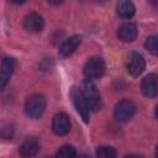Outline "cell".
Returning <instances> with one entry per match:
<instances>
[{
  "label": "cell",
  "instance_id": "7a4b0ae2",
  "mask_svg": "<svg viewBox=\"0 0 158 158\" xmlns=\"http://www.w3.org/2000/svg\"><path fill=\"white\" fill-rule=\"evenodd\" d=\"M83 95L88 102V106L90 110L93 111H98L101 109V99H100V94H99V90L98 88L95 86V84L90 80H84V84H83Z\"/></svg>",
  "mask_w": 158,
  "mask_h": 158
},
{
  "label": "cell",
  "instance_id": "7c38bea8",
  "mask_svg": "<svg viewBox=\"0 0 158 158\" xmlns=\"http://www.w3.org/2000/svg\"><path fill=\"white\" fill-rule=\"evenodd\" d=\"M141 91L147 98H154L158 91V84H157V75L156 74H148L142 79L141 83Z\"/></svg>",
  "mask_w": 158,
  "mask_h": 158
},
{
  "label": "cell",
  "instance_id": "6da1fadb",
  "mask_svg": "<svg viewBox=\"0 0 158 158\" xmlns=\"http://www.w3.org/2000/svg\"><path fill=\"white\" fill-rule=\"evenodd\" d=\"M46 98L42 94L31 95L25 102V112L31 118H38L46 110Z\"/></svg>",
  "mask_w": 158,
  "mask_h": 158
},
{
  "label": "cell",
  "instance_id": "3957f363",
  "mask_svg": "<svg viewBox=\"0 0 158 158\" xmlns=\"http://www.w3.org/2000/svg\"><path fill=\"white\" fill-rule=\"evenodd\" d=\"M83 72L86 80L91 81L94 79H99L105 73V62L99 57H93L86 60Z\"/></svg>",
  "mask_w": 158,
  "mask_h": 158
},
{
  "label": "cell",
  "instance_id": "5bb4252c",
  "mask_svg": "<svg viewBox=\"0 0 158 158\" xmlns=\"http://www.w3.org/2000/svg\"><path fill=\"white\" fill-rule=\"evenodd\" d=\"M116 12L122 19H130L136 12V6L132 1H118L116 5Z\"/></svg>",
  "mask_w": 158,
  "mask_h": 158
},
{
  "label": "cell",
  "instance_id": "ac0fdd59",
  "mask_svg": "<svg viewBox=\"0 0 158 158\" xmlns=\"http://www.w3.org/2000/svg\"><path fill=\"white\" fill-rule=\"evenodd\" d=\"M12 135H14V128H12V126H5V127H2V128L0 130V136H1L2 138H5V139L11 138Z\"/></svg>",
  "mask_w": 158,
  "mask_h": 158
},
{
  "label": "cell",
  "instance_id": "ba28073f",
  "mask_svg": "<svg viewBox=\"0 0 158 158\" xmlns=\"http://www.w3.org/2000/svg\"><path fill=\"white\" fill-rule=\"evenodd\" d=\"M70 130V120L65 112H58L52 118V131L58 136H64Z\"/></svg>",
  "mask_w": 158,
  "mask_h": 158
},
{
  "label": "cell",
  "instance_id": "4fadbf2b",
  "mask_svg": "<svg viewBox=\"0 0 158 158\" xmlns=\"http://www.w3.org/2000/svg\"><path fill=\"white\" fill-rule=\"evenodd\" d=\"M40 149V143L36 138L33 137H28L26 138L21 146H20V149H19V153L22 158H32L37 154Z\"/></svg>",
  "mask_w": 158,
  "mask_h": 158
},
{
  "label": "cell",
  "instance_id": "ffe728a7",
  "mask_svg": "<svg viewBox=\"0 0 158 158\" xmlns=\"http://www.w3.org/2000/svg\"><path fill=\"white\" fill-rule=\"evenodd\" d=\"M125 158H142V157L138 156V154H128V156H126Z\"/></svg>",
  "mask_w": 158,
  "mask_h": 158
},
{
  "label": "cell",
  "instance_id": "30bf717a",
  "mask_svg": "<svg viewBox=\"0 0 158 158\" xmlns=\"http://www.w3.org/2000/svg\"><path fill=\"white\" fill-rule=\"evenodd\" d=\"M81 43V36L79 35H74L70 36L69 38H67L59 47V57L60 58H67L70 54H73L75 52V49L79 47V44Z\"/></svg>",
  "mask_w": 158,
  "mask_h": 158
},
{
  "label": "cell",
  "instance_id": "8fae6325",
  "mask_svg": "<svg viewBox=\"0 0 158 158\" xmlns=\"http://www.w3.org/2000/svg\"><path fill=\"white\" fill-rule=\"evenodd\" d=\"M137 33H138L137 26L133 22H130V21L121 23L118 30H117V36L123 42H132V41H135L136 37H137Z\"/></svg>",
  "mask_w": 158,
  "mask_h": 158
},
{
  "label": "cell",
  "instance_id": "2e32d148",
  "mask_svg": "<svg viewBox=\"0 0 158 158\" xmlns=\"http://www.w3.org/2000/svg\"><path fill=\"white\" fill-rule=\"evenodd\" d=\"M96 158H116V151L110 146H101L96 149Z\"/></svg>",
  "mask_w": 158,
  "mask_h": 158
},
{
  "label": "cell",
  "instance_id": "8992f818",
  "mask_svg": "<svg viewBox=\"0 0 158 158\" xmlns=\"http://www.w3.org/2000/svg\"><path fill=\"white\" fill-rule=\"evenodd\" d=\"M146 68V60L144 58L137 53V52H131L127 57L126 60V69L132 77H138L143 73Z\"/></svg>",
  "mask_w": 158,
  "mask_h": 158
},
{
  "label": "cell",
  "instance_id": "277c9868",
  "mask_svg": "<svg viewBox=\"0 0 158 158\" xmlns=\"http://www.w3.org/2000/svg\"><path fill=\"white\" fill-rule=\"evenodd\" d=\"M70 96H72V101L74 104V107L77 109L78 114L80 115V117L83 118L84 122H89L90 118V109L88 106V102L83 95L81 89L74 86L70 91Z\"/></svg>",
  "mask_w": 158,
  "mask_h": 158
},
{
  "label": "cell",
  "instance_id": "e0dca14e",
  "mask_svg": "<svg viewBox=\"0 0 158 158\" xmlns=\"http://www.w3.org/2000/svg\"><path fill=\"white\" fill-rule=\"evenodd\" d=\"M144 47L147 48L148 52H151L153 56H156L158 53V43H157V37L156 36H149L146 38L144 42Z\"/></svg>",
  "mask_w": 158,
  "mask_h": 158
},
{
  "label": "cell",
  "instance_id": "d6986e66",
  "mask_svg": "<svg viewBox=\"0 0 158 158\" xmlns=\"http://www.w3.org/2000/svg\"><path fill=\"white\" fill-rule=\"evenodd\" d=\"M75 158H90V156H89V154H86V153H81V154L77 156Z\"/></svg>",
  "mask_w": 158,
  "mask_h": 158
},
{
  "label": "cell",
  "instance_id": "9a60e30c",
  "mask_svg": "<svg viewBox=\"0 0 158 158\" xmlns=\"http://www.w3.org/2000/svg\"><path fill=\"white\" fill-rule=\"evenodd\" d=\"M75 157H77V151L70 144L62 146L56 154V158H75Z\"/></svg>",
  "mask_w": 158,
  "mask_h": 158
},
{
  "label": "cell",
  "instance_id": "9c48e42d",
  "mask_svg": "<svg viewBox=\"0 0 158 158\" xmlns=\"http://www.w3.org/2000/svg\"><path fill=\"white\" fill-rule=\"evenodd\" d=\"M43 17L37 12H30L23 17V27L28 32H41L43 30Z\"/></svg>",
  "mask_w": 158,
  "mask_h": 158
},
{
  "label": "cell",
  "instance_id": "5b68a950",
  "mask_svg": "<svg viewBox=\"0 0 158 158\" xmlns=\"http://www.w3.org/2000/svg\"><path fill=\"white\" fill-rule=\"evenodd\" d=\"M135 112H136V105L128 99H123L118 101L114 109V116L120 122H127L128 120L132 118Z\"/></svg>",
  "mask_w": 158,
  "mask_h": 158
},
{
  "label": "cell",
  "instance_id": "52a82bcc",
  "mask_svg": "<svg viewBox=\"0 0 158 158\" xmlns=\"http://www.w3.org/2000/svg\"><path fill=\"white\" fill-rule=\"evenodd\" d=\"M15 65L16 62L14 58L11 57H5L1 62V67H0V93L4 91V89L6 88L14 70H15Z\"/></svg>",
  "mask_w": 158,
  "mask_h": 158
}]
</instances>
